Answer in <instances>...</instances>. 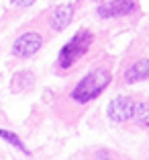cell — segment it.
I'll list each match as a JSON object with an SVG mask.
<instances>
[{
	"label": "cell",
	"instance_id": "1",
	"mask_svg": "<svg viewBox=\"0 0 149 160\" xmlns=\"http://www.w3.org/2000/svg\"><path fill=\"white\" fill-rule=\"evenodd\" d=\"M108 84H110V72L104 68H96L90 74H86L82 82H78V86L72 90V99L78 103H88V101L96 99Z\"/></svg>",
	"mask_w": 149,
	"mask_h": 160
},
{
	"label": "cell",
	"instance_id": "2",
	"mask_svg": "<svg viewBox=\"0 0 149 160\" xmlns=\"http://www.w3.org/2000/svg\"><path fill=\"white\" fill-rule=\"evenodd\" d=\"M92 41H94V35L90 33V31H86V29L78 31V33H76L74 37L63 45V49L59 52V66L61 68L74 66L76 62H78L80 58L90 49Z\"/></svg>",
	"mask_w": 149,
	"mask_h": 160
},
{
	"label": "cell",
	"instance_id": "3",
	"mask_svg": "<svg viewBox=\"0 0 149 160\" xmlns=\"http://www.w3.org/2000/svg\"><path fill=\"white\" fill-rule=\"evenodd\" d=\"M133 111H135V101L131 97H117L112 99L108 105V117L112 121H127V119L133 117Z\"/></svg>",
	"mask_w": 149,
	"mask_h": 160
},
{
	"label": "cell",
	"instance_id": "4",
	"mask_svg": "<svg viewBox=\"0 0 149 160\" xmlns=\"http://www.w3.org/2000/svg\"><path fill=\"white\" fill-rule=\"evenodd\" d=\"M137 8V0H110L98 8V14L102 19H112V17H125Z\"/></svg>",
	"mask_w": 149,
	"mask_h": 160
},
{
	"label": "cell",
	"instance_id": "5",
	"mask_svg": "<svg viewBox=\"0 0 149 160\" xmlns=\"http://www.w3.org/2000/svg\"><path fill=\"white\" fill-rule=\"evenodd\" d=\"M41 43H43V39L39 33H25L14 41L12 52H14V56H19V58H29L39 52Z\"/></svg>",
	"mask_w": 149,
	"mask_h": 160
},
{
	"label": "cell",
	"instance_id": "6",
	"mask_svg": "<svg viewBox=\"0 0 149 160\" xmlns=\"http://www.w3.org/2000/svg\"><path fill=\"white\" fill-rule=\"evenodd\" d=\"M72 19H74V6L72 4H59L53 10L49 23H51V27L55 29V31H61V29H65L72 23Z\"/></svg>",
	"mask_w": 149,
	"mask_h": 160
},
{
	"label": "cell",
	"instance_id": "7",
	"mask_svg": "<svg viewBox=\"0 0 149 160\" xmlns=\"http://www.w3.org/2000/svg\"><path fill=\"white\" fill-rule=\"evenodd\" d=\"M147 78H149V60L135 62L125 72V82H139V80H147Z\"/></svg>",
	"mask_w": 149,
	"mask_h": 160
},
{
	"label": "cell",
	"instance_id": "8",
	"mask_svg": "<svg viewBox=\"0 0 149 160\" xmlns=\"http://www.w3.org/2000/svg\"><path fill=\"white\" fill-rule=\"evenodd\" d=\"M133 115H135L137 123H139L141 127H149V103H145V101L143 103H137Z\"/></svg>",
	"mask_w": 149,
	"mask_h": 160
},
{
	"label": "cell",
	"instance_id": "9",
	"mask_svg": "<svg viewBox=\"0 0 149 160\" xmlns=\"http://www.w3.org/2000/svg\"><path fill=\"white\" fill-rule=\"evenodd\" d=\"M0 138H4L6 142H10L12 146H16V148H21V150L25 152V154H29V150L25 148V144L21 142V138L19 136H14V133H10V132H6V129H0Z\"/></svg>",
	"mask_w": 149,
	"mask_h": 160
},
{
	"label": "cell",
	"instance_id": "10",
	"mask_svg": "<svg viewBox=\"0 0 149 160\" xmlns=\"http://www.w3.org/2000/svg\"><path fill=\"white\" fill-rule=\"evenodd\" d=\"M35 0H14V4H19V6H29V4H33Z\"/></svg>",
	"mask_w": 149,
	"mask_h": 160
}]
</instances>
